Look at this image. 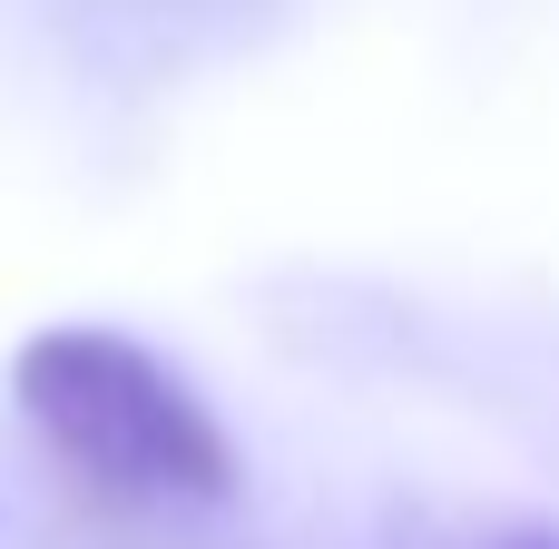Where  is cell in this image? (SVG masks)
<instances>
[{
	"instance_id": "cell-1",
	"label": "cell",
	"mask_w": 559,
	"mask_h": 549,
	"mask_svg": "<svg viewBox=\"0 0 559 549\" xmlns=\"http://www.w3.org/2000/svg\"><path fill=\"white\" fill-rule=\"evenodd\" d=\"M10 393L29 432L118 501H236V442L187 393L177 363H157L138 334L108 324H49L20 344Z\"/></svg>"
}]
</instances>
